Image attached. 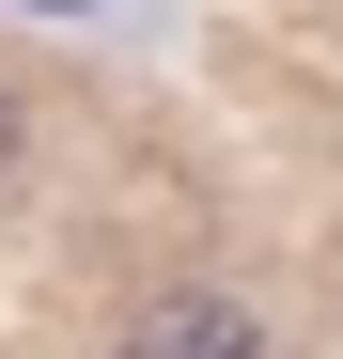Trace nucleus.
Segmentation results:
<instances>
[{
	"instance_id": "1",
	"label": "nucleus",
	"mask_w": 343,
	"mask_h": 359,
	"mask_svg": "<svg viewBox=\"0 0 343 359\" xmlns=\"http://www.w3.org/2000/svg\"><path fill=\"white\" fill-rule=\"evenodd\" d=\"M125 359H265V328L234 313V297H156V313L125 328Z\"/></svg>"
},
{
	"instance_id": "2",
	"label": "nucleus",
	"mask_w": 343,
	"mask_h": 359,
	"mask_svg": "<svg viewBox=\"0 0 343 359\" xmlns=\"http://www.w3.org/2000/svg\"><path fill=\"white\" fill-rule=\"evenodd\" d=\"M0 156H16V109H0Z\"/></svg>"
}]
</instances>
